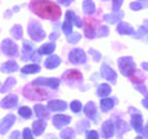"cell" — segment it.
Returning <instances> with one entry per match:
<instances>
[{"label":"cell","mask_w":148,"mask_h":139,"mask_svg":"<svg viewBox=\"0 0 148 139\" xmlns=\"http://www.w3.org/2000/svg\"><path fill=\"white\" fill-rule=\"evenodd\" d=\"M30 9L37 16L46 20H58L62 15L58 4L51 0H32L30 3Z\"/></svg>","instance_id":"6da1fadb"},{"label":"cell","mask_w":148,"mask_h":139,"mask_svg":"<svg viewBox=\"0 0 148 139\" xmlns=\"http://www.w3.org/2000/svg\"><path fill=\"white\" fill-rule=\"evenodd\" d=\"M119 68L122 75L125 76H132L136 72V64L131 57H122L119 59Z\"/></svg>","instance_id":"7a4b0ae2"},{"label":"cell","mask_w":148,"mask_h":139,"mask_svg":"<svg viewBox=\"0 0 148 139\" xmlns=\"http://www.w3.org/2000/svg\"><path fill=\"white\" fill-rule=\"evenodd\" d=\"M27 31H29V35L30 37L34 41H42L45 38V30L42 29V26L40 25V22L37 21H31L29 24V27H27Z\"/></svg>","instance_id":"3957f363"},{"label":"cell","mask_w":148,"mask_h":139,"mask_svg":"<svg viewBox=\"0 0 148 139\" xmlns=\"http://www.w3.org/2000/svg\"><path fill=\"white\" fill-rule=\"evenodd\" d=\"M22 94H24V96H26L29 100H45V97H47V92L45 90L38 89V87L31 89L30 86H26V87H24Z\"/></svg>","instance_id":"277c9868"},{"label":"cell","mask_w":148,"mask_h":139,"mask_svg":"<svg viewBox=\"0 0 148 139\" xmlns=\"http://www.w3.org/2000/svg\"><path fill=\"white\" fill-rule=\"evenodd\" d=\"M22 48V61H40V55L36 54L34 46L29 41H25Z\"/></svg>","instance_id":"5b68a950"},{"label":"cell","mask_w":148,"mask_h":139,"mask_svg":"<svg viewBox=\"0 0 148 139\" xmlns=\"http://www.w3.org/2000/svg\"><path fill=\"white\" fill-rule=\"evenodd\" d=\"M130 113H131V124L133 129L137 132V133H142V123H143V118L140 112H137L135 110V107H130Z\"/></svg>","instance_id":"8992f818"},{"label":"cell","mask_w":148,"mask_h":139,"mask_svg":"<svg viewBox=\"0 0 148 139\" xmlns=\"http://www.w3.org/2000/svg\"><path fill=\"white\" fill-rule=\"evenodd\" d=\"M68 58H69V62L73 64H84L86 62V55L84 53V50L79 48L71 50Z\"/></svg>","instance_id":"52a82bcc"},{"label":"cell","mask_w":148,"mask_h":139,"mask_svg":"<svg viewBox=\"0 0 148 139\" xmlns=\"http://www.w3.org/2000/svg\"><path fill=\"white\" fill-rule=\"evenodd\" d=\"M61 84L59 79L56 78H38L34 81V85L36 86H48L51 89H57Z\"/></svg>","instance_id":"ba28073f"},{"label":"cell","mask_w":148,"mask_h":139,"mask_svg":"<svg viewBox=\"0 0 148 139\" xmlns=\"http://www.w3.org/2000/svg\"><path fill=\"white\" fill-rule=\"evenodd\" d=\"M1 50L4 54L14 57V55L17 54V46L11 40H4L1 42Z\"/></svg>","instance_id":"9c48e42d"},{"label":"cell","mask_w":148,"mask_h":139,"mask_svg":"<svg viewBox=\"0 0 148 139\" xmlns=\"http://www.w3.org/2000/svg\"><path fill=\"white\" fill-rule=\"evenodd\" d=\"M16 117L14 114H8L5 118H3L0 121V134H5L9 129L11 128V126L15 123Z\"/></svg>","instance_id":"30bf717a"},{"label":"cell","mask_w":148,"mask_h":139,"mask_svg":"<svg viewBox=\"0 0 148 139\" xmlns=\"http://www.w3.org/2000/svg\"><path fill=\"white\" fill-rule=\"evenodd\" d=\"M101 75L104 76V79L109 80L110 82H112V84L116 82V79H117L116 73H115L108 64H103V65H101Z\"/></svg>","instance_id":"8fae6325"},{"label":"cell","mask_w":148,"mask_h":139,"mask_svg":"<svg viewBox=\"0 0 148 139\" xmlns=\"http://www.w3.org/2000/svg\"><path fill=\"white\" fill-rule=\"evenodd\" d=\"M101 133H103L104 139H110L114 136L115 133V123L112 119H109L103 124V128H101Z\"/></svg>","instance_id":"7c38bea8"},{"label":"cell","mask_w":148,"mask_h":139,"mask_svg":"<svg viewBox=\"0 0 148 139\" xmlns=\"http://www.w3.org/2000/svg\"><path fill=\"white\" fill-rule=\"evenodd\" d=\"M71 123V117L69 116H64V114H57L53 117V126L56 128L61 129L64 126H68Z\"/></svg>","instance_id":"4fadbf2b"},{"label":"cell","mask_w":148,"mask_h":139,"mask_svg":"<svg viewBox=\"0 0 148 139\" xmlns=\"http://www.w3.org/2000/svg\"><path fill=\"white\" fill-rule=\"evenodd\" d=\"M84 113L86 114L88 118L92 119L95 123L98 122V114H96V106L94 102H88L85 106H84Z\"/></svg>","instance_id":"5bb4252c"},{"label":"cell","mask_w":148,"mask_h":139,"mask_svg":"<svg viewBox=\"0 0 148 139\" xmlns=\"http://www.w3.org/2000/svg\"><path fill=\"white\" fill-rule=\"evenodd\" d=\"M128 129H130V126L123 119H120V118L116 119V122H115V132H116L119 139H122V134L126 133Z\"/></svg>","instance_id":"9a60e30c"},{"label":"cell","mask_w":148,"mask_h":139,"mask_svg":"<svg viewBox=\"0 0 148 139\" xmlns=\"http://www.w3.org/2000/svg\"><path fill=\"white\" fill-rule=\"evenodd\" d=\"M17 102H18V99L16 95H9L4 100L0 101V106L3 108H12L17 105Z\"/></svg>","instance_id":"2e32d148"},{"label":"cell","mask_w":148,"mask_h":139,"mask_svg":"<svg viewBox=\"0 0 148 139\" xmlns=\"http://www.w3.org/2000/svg\"><path fill=\"white\" fill-rule=\"evenodd\" d=\"M63 78L66 79V80L68 82H80L82 81V73L80 72H78V70H68L67 73H64V75Z\"/></svg>","instance_id":"e0dca14e"},{"label":"cell","mask_w":148,"mask_h":139,"mask_svg":"<svg viewBox=\"0 0 148 139\" xmlns=\"http://www.w3.org/2000/svg\"><path fill=\"white\" fill-rule=\"evenodd\" d=\"M47 108L51 111H56V112H58V111H64L67 108V102L61 101V100H52L47 104Z\"/></svg>","instance_id":"ac0fdd59"},{"label":"cell","mask_w":148,"mask_h":139,"mask_svg":"<svg viewBox=\"0 0 148 139\" xmlns=\"http://www.w3.org/2000/svg\"><path fill=\"white\" fill-rule=\"evenodd\" d=\"M84 33L88 38H94L95 37V21H92L91 18L85 21L84 24Z\"/></svg>","instance_id":"d6986e66"},{"label":"cell","mask_w":148,"mask_h":139,"mask_svg":"<svg viewBox=\"0 0 148 139\" xmlns=\"http://www.w3.org/2000/svg\"><path fill=\"white\" fill-rule=\"evenodd\" d=\"M116 104H117V100L110 99V97H103L100 101L101 111H103V112H109V111L114 107V105H116Z\"/></svg>","instance_id":"ffe728a7"},{"label":"cell","mask_w":148,"mask_h":139,"mask_svg":"<svg viewBox=\"0 0 148 139\" xmlns=\"http://www.w3.org/2000/svg\"><path fill=\"white\" fill-rule=\"evenodd\" d=\"M46 126H47V123H46L45 119H38L32 124V132L35 133V136H41L45 132Z\"/></svg>","instance_id":"44dd1931"},{"label":"cell","mask_w":148,"mask_h":139,"mask_svg":"<svg viewBox=\"0 0 148 139\" xmlns=\"http://www.w3.org/2000/svg\"><path fill=\"white\" fill-rule=\"evenodd\" d=\"M117 31H119L120 35H131V36H133L136 33L135 30H133L128 24H126V22H120L119 26H117Z\"/></svg>","instance_id":"7402d4cb"},{"label":"cell","mask_w":148,"mask_h":139,"mask_svg":"<svg viewBox=\"0 0 148 139\" xmlns=\"http://www.w3.org/2000/svg\"><path fill=\"white\" fill-rule=\"evenodd\" d=\"M59 64H61V59H59L58 55H51V57L46 59L45 67L47 69H54V68H57Z\"/></svg>","instance_id":"603a6c76"},{"label":"cell","mask_w":148,"mask_h":139,"mask_svg":"<svg viewBox=\"0 0 148 139\" xmlns=\"http://www.w3.org/2000/svg\"><path fill=\"white\" fill-rule=\"evenodd\" d=\"M123 18V12H115V14H108L104 15V20L109 24H116L120 20Z\"/></svg>","instance_id":"cb8c5ba5"},{"label":"cell","mask_w":148,"mask_h":139,"mask_svg":"<svg viewBox=\"0 0 148 139\" xmlns=\"http://www.w3.org/2000/svg\"><path fill=\"white\" fill-rule=\"evenodd\" d=\"M17 69H18L17 63L14 62V61L6 62V63H4L1 65V72L3 73H14V72H16Z\"/></svg>","instance_id":"d4e9b609"},{"label":"cell","mask_w":148,"mask_h":139,"mask_svg":"<svg viewBox=\"0 0 148 139\" xmlns=\"http://www.w3.org/2000/svg\"><path fill=\"white\" fill-rule=\"evenodd\" d=\"M66 20L71 21L72 24H74L77 27H82V26H83V22L80 21V18L78 17L73 11H68V12L66 14Z\"/></svg>","instance_id":"484cf974"},{"label":"cell","mask_w":148,"mask_h":139,"mask_svg":"<svg viewBox=\"0 0 148 139\" xmlns=\"http://www.w3.org/2000/svg\"><path fill=\"white\" fill-rule=\"evenodd\" d=\"M56 49V44L54 43H46L43 46H41L38 49V54H51Z\"/></svg>","instance_id":"4316f807"},{"label":"cell","mask_w":148,"mask_h":139,"mask_svg":"<svg viewBox=\"0 0 148 139\" xmlns=\"http://www.w3.org/2000/svg\"><path fill=\"white\" fill-rule=\"evenodd\" d=\"M15 84H16L15 78H11V76H10V78H8L6 80H5V82H4V85L1 86V89H0V92H1V94H4V92L9 91L12 86H15Z\"/></svg>","instance_id":"83f0119b"},{"label":"cell","mask_w":148,"mask_h":139,"mask_svg":"<svg viewBox=\"0 0 148 139\" xmlns=\"http://www.w3.org/2000/svg\"><path fill=\"white\" fill-rule=\"evenodd\" d=\"M40 67L37 64H29V65H25L21 69L22 74H35V73H40Z\"/></svg>","instance_id":"f1b7e54d"},{"label":"cell","mask_w":148,"mask_h":139,"mask_svg":"<svg viewBox=\"0 0 148 139\" xmlns=\"http://www.w3.org/2000/svg\"><path fill=\"white\" fill-rule=\"evenodd\" d=\"M110 92H111V86L109 84H101L99 86V89H98V95L100 97H106V96H109L110 95Z\"/></svg>","instance_id":"f546056e"},{"label":"cell","mask_w":148,"mask_h":139,"mask_svg":"<svg viewBox=\"0 0 148 139\" xmlns=\"http://www.w3.org/2000/svg\"><path fill=\"white\" fill-rule=\"evenodd\" d=\"M35 113L37 114L38 118H45L48 116V111H47V108H45V106H42V105H36L35 106Z\"/></svg>","instance_id":"4dcf8cb0"},{"label":"cell","mask_w":148,"mask_h":139,"mask_svg":"<svg viewBox=\"0 0 148 139\" xmlns=\"http://www.w3.org/2000/svg\"><path fill=\"white\" fill-rule=\"evenodd\" d=\"M83 10H84L85 14H94L95 11V5L91 0H85L83 3Z\"/></svg>","instance_id":"1f68e13d"},{"label":"cell","mask_w":148,"mask_h":139,"mask_svg":"<svg viewBox=\"0 0 148 139\" xmlns=\"http://www.w3.org/2000/svg\"><path fill=\"white\" fill-rule=\"evenodd\" d=\"M22 33L24 31H22L21 25H15L11 29V35L15 37V40H22Z\"/></svg>","instance_id":"d6a6232c"},{"label":"cell","mask_w":148,"mask_h":139,"mask_svg":"<svg viewBox=\"0 0 148 139\" xmlns=\"http://www.w3.org/2000/svg\"><path fill=\"white\" fill-rule=\"evenodd\" d=\"M75 137V133L72 128H66L64 131L61 132V138L62 139H74Z\"/></svg>","instance_id":"836d02e7"},{"label":"cell","mask_w":148,"mask_h":139,"mask_svg":"<svg viewBox=\"0 0 148 139\" xmlns=\"http://www.w3.org/2000/svg\"><path fill=\"white\" fill-rule=\"evenodd\" d=\"M147 32H148V21H145V26H141L137 33L133 35V37H135V38H141V37H143L147 33Z\"/></svg>","instance_id":"e575fe53"},{"label":"cell","mask_w":148,"mask_h":139,"mask_svg":"<svg viewBox=\"0 0 148 139\" xmlns=\"http://www.w3.org/2000/svg\"><path fill=\"white\" fill-rule=\"evenodd\" d=\"M18 114L24 118H30L31 114H32V111H31V108L27 107V106H24V107H21L18 110Z\"/></svg>","instance_id":"d590c367"},{"label":"cell","mask_w":148,"mask_h":139,"mask_svg":"<svg viewBox=\"0 0 148 139\" xmlns=\"http://www.w3.org/2000/svg\"><path fill=\"white\" fill-rule=\"evenodd\" d=\"M62 29H63V32L66 33L67 36H69L72 33V30H73V24L71 21H68V20H66L64 21V24H63V26H62Z\"/></svg>","instance_id":"8d00e7d4"},{"label":"cell","mask_w":148,"mask_h":139,"mask_svg":"<svg viewBox=\"0 0 148 139\" xmlns=\"http://www.w3.org/2000/svg\"><path fill=\"white\" fill-rule=\"evenodd\" d=\"M71 108L74 113H78V112H80L82 111V104L79 102V101H72L71 102Z\"/></svg>","instance_id":"74e56055"},{"label":"cell","mask_w":148,"mask_h":139,"mask_svg":"<svg viewBox=\"0 0 148 139\" xmlns=\"http://www.w3.org/2000/svg\"><path fill=\"white\" fill-rule=\"evenodd\" d=\"M80 38H82L80 33H73V35H69V36L67 37V40H68L69 43H78Z\"/></svg>","instance_id":"f35d334b"},{"label":"cell","mask_w":148,"mask_h":139,"mask_svg":"<svg viewBox=\"0 0 148 139\" xmlns=\"http://www.w3.org/2000/svg\"><path fill=\"white\" fill-rule=\"evenodd\" d=\"M109 36V29L106 26H101L98 32V37H106Z\"/></svg>","instance_id":"ab89813d"},{"label":"cell","mask_w":148,"mask_h":139,"mask_svg":"<svg viewBox=\"0 0 148 139\" xmlns=\"http://www.w3.org/2000/svg\"><path fill=\"white\" fill-rule=\"evenodd\" d=\"M22 139H34L32 131L30 128H25L24 129V133H22Z\"/></svg>","instance_id":"60d3db41"},{"label":"cell","mask_w":148,"mask_h":139,"mask_svg":"<svg viewBox=\"0 0 148 139\" xmlns=\"http://www.w3.org/2000/svg\"><path fill=\"white\" fill-rule=\"evenodd\" d=\"M85 137H86V139H99V134L96 131H88Z\"/></svg>","instance_id":"b9f144b4"},{"label":"cell","mask_w":148,"mask_h":139,"mask_svg":"<svg viewBox=\"0 0 148 139\" xmlns=\"http://www.w3.org/2000/svg\"><path fill=\"white\" fill-rule=\"evenodd\" d=\"M89 53L92 55V58L95 59V62H100V59H101V54H100L96 49H89Z\"/></svg>","instance_id":"7bdbcfd3"},{"label":"cell","mask_w":148,"mask_h":139,"mask_svg":"<svg viewBox=\"0 0 148 139\" xmlns=\"http://www.w3.org/2000/svg\"><path fill=\"white\" fill-rule=\"evenodd\" d=\"M123 0H114L112 1V9H114V12H117L121 7V4H122Z\"/></svg>","instance_id":"ee69618b"},{"label":"cell","mask_w":148,"mask_h":139,"mask_svg":"<svg viewBox=\"0 0 148 139\" xmlns=\"http://www.w3.org/2000/svg\"><path fill=\"white\" fill-rule=\"evenodd\" d=\"M136 90H137V91H140V92H142V94L145 95L146 97H148V91L146 90V87H145V86H141V85H136Z\"/></svg>","instance_id":"f6af8a7d"},{"label":"cell","mask_w":148,"mask_h":139,"mask_svg":"<svg viewBox=\"0 0 148 139\" xmlns=\"http://www.w3.org/2000/svg\"><path fill=\"white\" fill-rule=\"evenodd\" d=\"M20 138H21V133L18 132V131L12 132L11 136H10V139H20Z\"/></svg>","instance_id":"bcb514c9"},{"label":"cell","mask_w":148,"mask_h":139,"mask_svg":"<svg viewBox=\"0 0 148 139\" xmlns=\"http://www.w3.org/2000/svg\"><path fill=\"white\" fill-rule=\"evenodd\" d=\"M142 6H143V5H142V4H140V3H132V4H131V9H133L135 11L140 10Z\"/></svg>","instance_id":"7dc6e473"},{"label":"cell","mask_w":148,"mask_h":139,"mask_svg":"<svg viewBox=\"0 0 148 139\" xmlns=\"http://www.w3.org/2000/svg\"><path fill=\"white\" fill-rule=\"evenodd\" d=\"M58 37H59L58 32H52V33L49 35V40H51V41H54L56 38H58Z\"/></svg>","instance_id":"c3c4849f"},{"label":"cell","mask_w":148,"mask_h":139,"mask_svg":"<svg viewBox=\"0 0 148 139\" xmlns=\"http://www.w3.org/2000/svg\"><path fill=\"white\" fill-rule=\"evenodd\" d=\"M142 133H143V137H145V138H148V123L145 126V128L142 129Z\"/></svg>","instance_id":"681fc988"},{"label":"cell","mask_w":148,"mask_h":139,"mask_svg":"<svg viewBox=\"0 0 148 139\" xmlns=\"http://www.w3.org/2000/svg\"><path fill=\"white\" fill-rule=\"evenodd\" d=\"M73 1V0H58V3L59 4H62V5H69V4H71Z\"/></svg>","instance_id":"f907efd6"},{"label":"cell","mask_w":148,"mask_h":139,"mask_svg":"<svg viewBox=\"0 0 148 139\" xmlns=\"http://www.w3.org/2000/svg\"><path fill=\"white\" fill-rule=\"evenodd\" d=\"M142 105L145 106L146 108H148V97H147V99H143V101H142Z\"/></svg>","instance_id":"816d5d0a"},{"label":"cell","mask_w":148,"mask_h":139,"mask_svg":"<svg viewBox=\"0 0 148 139\" xmlns=\"http://www.w3.org/2000/svg\"><path fill=\"white\" fill-rule=\"evenodd\" d=\"M142 68H143V70L148 72V63H142Z\"/></svg>","instance_id":"f5cc1de1"},{"label":"cell","mask_w":148,"mask_h":139,"mask_svg":"<svg viewBox=\"0 0 148 139\" xmlns=\"http://www.w3.org/2000/svg\"><path fill=\"white\" fill-rule=\"evenodd\" d=\"M47 139H57V138H56V137H53V136H49Z\"/></svg>","instance_id":"db71d44e"},{"label":"cell","mask_w":148,"mask_h":139,"mask_svg":"<svg viewBox=\"0 0 148 139\" xmlns=\"http://www.w3.org/2000/svg\"><path fill=\"white\" fill-rule=\"evenodd\" d=\"M135 139H143V138H142V137H140V136H138V137H136Z\"/></svg>","instance_id":"11a10c76"}]
</instances>
